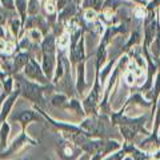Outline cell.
Instances as JSON below:
<instances>
[{
	"mask_svg": "<svg viewBox=\"0 0 160 160\" xmlns=\"http://www.w3.org/2000/svg\"><path fill=\"white\" fill-rule=\"evenodd\" d=\"M82 160H87V156H84V158H82Z\"/></svg>",
	"mask_w": 160,
	"mask_h": 160,
	"instance_id": "obj_13",
	"label": "cell"
},
{
	"mask_svg": "<svg viewBox=\"0 0 160 160\" xmlns=\"http://www.w3.org/2000/svg\"><path fill=\"white\" fill-rule=\"evenodd\" d=\"M31 119H32V113H31V112H23V115L20 116V120H22V122H24V123L29 122Z\"/></svg>",
	"mask_w": 160,
	"mask_h": 160,
	"instance_id": "obj_3",
	"label": "cell"
},
{
	"mask_svg": "<svg viewBox=\"0 0 160 160\" xmlns=\"http://www.w3.org/2000/svg\"><path fill=\"white\" fill-rule=\"evenodd\" d=\"M159 2H160V0H156V3H159Z\"/></svg>",
	"mask_w": 160,
	"mask_h": 160,
	"instance_id": "obj_14",
	"label": "cell"
},
{
	"mask_svg": "<svg viewBox=\"0 0 160 160\" xmlns=\"http://www.w3.org/2000/svg\"><path fill=\"white\" fill-rule=\"evenodd\" d=\"M31 36L35 40H40V36H42V35H40V32H38L36 29H32V31H31Z\"/></svg>",
	"mask_w": 160,
	"mask_h": 160,
	"instance_id": "obj_5",
	"label": "cell"
},
{
	"mask_svg": "<svg viewBox=\"0 0 160 160\" xmlns=\"http://www.w3.org/2000/svg\"><path fill=\"white\" fill-rule=\"evenodd\" d=\"M95 18V12L93 11H87L86 12V19L87 20H92Z\"/></svg>",
	"mask_w": 160,
	"mask_h": 160,
	"instance_id": "obj_6",
	"label": "cell"
},
{
	"mask_svg": "<svg viewBox=\"0 0 160 160\" xmlns=\"http://www.w3.org/2000/svg\"><path fill=\"white\" fill-rule=\"evenodd\" d=\"M100 2H102V0H87V2H86V4L91 3V6H95V7H98L99 4H100Z\"/></svg>",
	"mask_w": 160,
	"mask_h": 160,
	"instance_id": "obj_7",
	"label": "cell"
},
{
	"mask_svg": "<svg viewBox=\"0 0 160 160\" xmlns=\"http://www.w3.org/2000/svg\"><path fill=\"white\" fill-rule=\"evenodd\" d=\"M0 49H2V51L3 49H6V44H4L3 42H0Z\"/></svg>",
	"mask_w": 160,
	"mask_h": 160,
	"instance_id": "obj_11",
	"label": "cell"
},
{
	"mask_svg": "<svg viewBox=\"0 0 160 160\" xmlns=\"http://www.w3.org/2000/svg\"><path fill=\"white\" fill-rule=\"evenodd\" d=\"M127 82H128L129 84H132V83H133V76H132V73L127 75Z\"/></svg>",
	"mask_w": 160,
	"mask_h": 160,
	"instance_id": "obj_9",
	"label": "cell"
},
{
	"mask_svg": "<svg viewBox=\"0 0 160 160\" xmlns=\"http://www.w3.org/2000/svg\"><path fill=\"white\" fill-rule=\"evenodd\" d=\"M124 160H132L131 158H126V159H124Z\"/></svg>",
	"mask_w": 160,
	"mask_h": 160,
	"instance_id": "obj_12",
	"label": "cell"
},
{
	"mask_svg": "<svg viewBox=\"0 0 160 160\" xmlns=\"http://www.w3.org/2000/svg\"><path fill=\"white\" fill-rule=\"evenodd\" d=\"M46 9H47V12H49V13H52L53 12V4L52 3H47V6H46Z\"/></svg>",
	"mask_w": 160,
	"mask_h": 160,
	"instance_id": "obj_8",
	"label": "cell"
},
{
	"mask_svg": "<svg viewBox=\"0 0 160 160\" xmlns=\"http://www.w3.org/2000/svg\"><path fill=\"white\" fill-rule=\"evenodd\" d=\"M67 43H68V36H67V35H63L62 39H60V42H59V46L60 47H66Z\"/></svg>",
	"mask_w": 160,
	"mask_h": 160,
	"instance_id": "obj_4",
	"label": "cell"
},
{
	"mask_svg": "<svg viewBox=\"0 0 160 160\" xmlns=\"http://www.w3.org/2000/svg\"><path fill=\"white\" fill-rule=\"evenodd\" d=\"M12 102H13V98H11V99H8L7 100V103L4 104V108H3V113H2V119L6 116V115L8 113V111H9V108H11V106H12Z\"/></svg>",
	"mask_w": 160,
	"mask_h": 160,
	"instance_id": "obj_2",
	"label": "cell"
},
{
	"mask_svg": "<svg viewBox=\"0 0 160 160\" xmlns=\"http://www.w3.org/2000/svg\"><path fill=\"white\" fill-rule=\"evenodd\" d=\"M12 48H13L12 44H8L7 46V52H12Z\"/></svg>",
	"mask_w": 160,
	"mask_h": 160,
	"instance_id": "obj_10",
	"label": "cell"
},
{
	"mask_svg": "<svg viewBox=\"0 0 160 160\" xmlns=\"http://www.w3.org/2000/svg\"><path fill=\"white\" fill-rule=\"evenodd\" d=\"M7 133H8V126L4 124L2 128V132H0V139H2V146H6V140H7Z\"/></svg>",
	"mask_w": 160,
	"mask_h": 160,
	"instance_id": "obj_1",
	"label": "cell"
}]
</instances>
